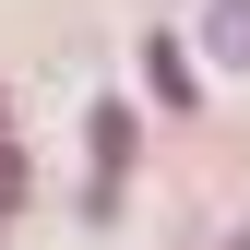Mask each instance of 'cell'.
<instances>
[{
    "label": "cell",
    "instance_id": "obj_1",
    "mask_svg": "<svg viewBox=\"0 0 250 250\" xmlns=\"http://www.w3.org/2000/svg\"><path fill=\"white\" fill-rule=\"evenodd\" d=\"M203 36H214V60H238V72H250V0H214Z\"/></svg>",
    "mask_w": 250,
    "mask_h": 250
}]
</instances>
